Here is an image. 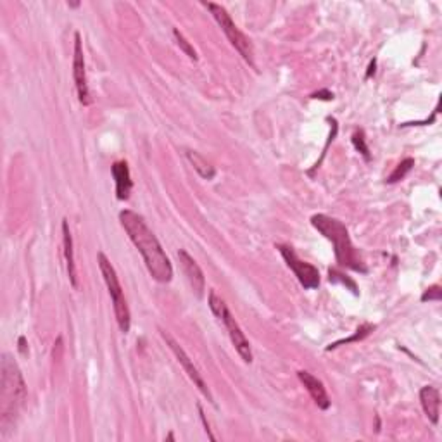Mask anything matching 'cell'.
<instances>
[{"label": "cell", "instance_id": "6da1fadb", "mask_svg": "<svg viewBox=\"0 0 442 442\" xmlns=\"http://www.w3.org/2000/svg\"><path fill=\"white\" fill-rule=\"evenodd\" d=\"M119 221L125 232L128 233L133 246L142 254L148 273L159 284H169L173 280V266L164 249L159 244L158 237L147 226L146 220L139 213L132 210H125L119 213Z\"/></svg>", "mask_w": 442, "mask_h": 442}, {"label": "cell", "instance_id": "7a4b0ae2", "mask_svg": "<svg viewBox=\"0 0 442 442\" xmlns=\"http://www.w3.org/2000/svg\"><path fill=\"white\" fill-rule=\"evenodd\" d=\"M28 387L19 366L10 355H2L0 362V436L7 437L17 415L26 405Z\"/></svg>", "mask_w": 442, "mask_h": 442}, {"label": "cell", "instance_id": "3957f363", "mask_svg": "<svg viewBox=\"0 0 442 442\" xmlns=\"http://www.w3.org/2000/svg\"><path fill=\"white\" fill-rule=\"evenodd\" d=\"M311 225H313L325 239H328L334 244L335 260H337V263L341 264V266L366 273L365 263H363L362 256H359V253L356 250V247L352 246L348 228H346L341 221L335 220V218L327 216V214H314V216L311 218Z\"/></svg>", "mask_w": 442, "mask_h": 442}, {"label": "cell", "instance_id": "277c9868", "mask_svg": "<svg viewBox=\"0 0 442 442\" xmlns=\"http://www.w3.org/2000/svg\"><path fill=\"white\" fill-rule=\"evenodd\" d=\"M99 268H101V273L104 277L105 285H108L109 296L112 299V306H114V314L116 321H118V327L123 334H128L130 327H132V314H130L128 303H126L125 294H123L121 284H119L118 273H116L114 266L111 264V261L108 260L104 253L97 254Z\"/></svg>", "mask_w": 442, "mask_h": 442}, {"label": "cell", "instance_id": "5b68a950", "mask_svg": "<svg viewBox=\"0 0 442 442\" xmlns=\"http://www.w3.org/2000/svg\"><path fill=\"white\" fill-rule=\"evenodd\" d=\"M210 307L214 314L218 316V320L223 321V325L226 327L230 335V341H232L233 348L239 352L240 358L246 363H253V351H250V344L247 341L246 334L242 332L240 325L237 323V320L233 318V314L230 313L228 307H226L225 300L214 291H210Z\"/></svg>", "mask_w": 442, "mask_h": 442}, {"label": "cell", "instance_id": "8992f818", "mask_svg": "<svg viewBox=\"0 0 442 442\" xmlns=\"http://www.w3.org/2000/svg\"><path fill=\"white\" fill-rule=\"evenodd\" d=\"M207 9L211 10V14L214 16V19L218 21V24H220V28L223 30V33L226 35V38L230 40V44L233 45V47L239 51V54L242 56L244 59H246L249 65H254L253 61V56H254V51H253V44H250L249 38L246 37V35L242 33V31L237 28V24L233 23L232 17H230V14L226 12L225 7L218 6V3H206Z\"/></svg>", "mask_w": 442, "mask_h": 442}, {"label": "cell", "instance_id": "52a82bcc", "mask_svg": "<svg viewBox=\"0 0 442 442\" xmlns=\"http://www.w3.org/2000/svg\"><path fill=\"white\" fill-rule=\"evenodd\" d=\"M277 249L280 250L282 257L285 260L287 266L294 271L297 280H299V284L303 285L304 289H307V291L318 289V285H320V271H318L313 264L306 263V261H300L291 247L277 246Z\"/></svg>", "mask_w": 442, "mask_h": 442}, {"label": "cell", "instance_id": "ba28073f", "mask_svg": "<svg viewBox=\"0 0 442 442\" xmlns=\"http://www.w3.org/2000/svg\"><path fill=\"white\" fill-rule=\"evenodd\" d=\"M161 337L164 339V342L166 344L169 346V349H171V352L173 355L176 356V359H178V363L180 365L183 366V370H185V373L189 375V378L190 380L194 382V385H196L197 389H199L201 392H203L204 396H206L207 398V401L210 402H213L214 405V399H213V394H211V391L210 389H207V384L206 382H204V378H203V375L199 373V370H197V366L194 365V362L192 359L189 358V355H187L185 352V349L182 348V346L178 344V342L175 341V339L171 337V335L168 334V332H164V330H161Z\"/></svg>", "mask_w": 442, "mask_h": 442}, {"label": "cell", "instance_id": "9c48e42d", "mask_svg": "<svg viewBox=\"0 0 442 442\" xmlns=\"http://www.w3.org/2000/svg\"><path fill=\"white\" fill-rule=\"evenodd\" d=\"M73 78L74 87H76L78 99L83 105H90V90H88L87 69H85V58H83V45H81V35L74 33V59H73Z\"/></svg>", "mask_w": 442, "mask_h": 442}, {"label": "cell", "instance_id": "30bf717a", "mask_svg": "<svg viewBox=\"0 0 442 442\" xmlns=\"http://www.w3.org/2000/svg\"><path fill=\"white\" fill-rule=\"evenodd\" d=\"M176 256H178L180 264H182L183 273H185L190 287H192V291L196 292L197 297H201L204 294V289H206V280H204L203 270H201V266L196 263V260H194L185 249H180L178 253H176Z\"/></svg>", "mask_w": 442, "mask_h": 442}, {"label": "cell", "instance_id": "8fae6325", "mask_svg": "<svg viewBox=\"0 0 442 442\" xmlns=\"http://www.w3.org/2000/svg\"><path fill=\"white\" fill-rule=\"evenodd\" d=\"M297 377L303 382V385L306 387V391L309 392V396L313 398V401L316 402V406L320 409H328L330 408V398H328L327 391H325L323 382L318 380L314 375H311L309 371H297Z\"/></svg>", "mask_w": 442, "mask_h": 442}, {"label": "cell", "instance_id": "7c38bea8", "mask_svg": "<svg viewBox=\"0 0 442 442\" xmlns=\"http://www.w3.org/2000/svg\"><path fill=\"white\" fill-rule=\"evenodd\" d=\"M112 176H114V182H116V197H118L119 201H126L133 189L128 162L126 161L114 162V164H112Z\"/></svg>", "mask_w": 442, "mask_h": 442}, {"label": "cell", "instance_id": "4fadbf2b", "mask_svg": "<svg viewBox=\"0 0 442 442\" xmlns=\"http://www.w3.org/2000/svg\"><path fill=\"white\" fill-rule=\"evenodd\" d=\"M420 402L425 411L427 418L432 422V425L439 423V409H441V394L432 385H425L420 391Z\"/></svg>", "mask_w": 442, "mask_h": 442}, {"label": "cell", "instance_id": "5bb4252c", "mask_svg": "<svg viewBox=\"0 0 442 442\" xmlns=\"http://www.w3.org/2000/svg\"><path fill=\"white\" fill-rule=\"evenodd\" d=\"M62 237H65V257H66V268H68L69 282H71L73 289H78L76 263H74V253H73V237H71V232H69L68 220H62Z\"/></svg>", "mask_w": 442, "mask_h": 442}, {"label": "cell", "instance_id": "9a60e30c", "mask_svg": "<svg viewBox=\"0 0 442 442\" xmlns=\"http://www.w3.org/2000/svg\"><path fill=\"white\" fill-rule=\"evenodd\" d=\"M185 155H187V159L190 161V164L194 166V169H196V171L199 173V175L203 176L204 180H213L214 178V175H216V169H214V166H211L210 162H207L206 159H204L203 155L199 154V152L187 151Z\"/></svg>", "mask_w": 442, "mask_h": 442}, {"label": "cell", "instance_id": "2e32d148", "mask_svg": "<svg viewBox=\"0 0 442 442\" xmlns=\"http://www.w3.org/2000/svg\"><path fill=\"white\" fill-rule=\"evenodd\" d=\"M413 166H415V159H411V158H408V159H405L402 162H399L398 168H396L394 171H392V175L387 178V183H398L399 180H402L409 171H411Z\"/></svg>", "mask_w": 442, "mask_h": 442}, {"label": "cell", "instance_id": "e0dca14e", "mask_svg": "<svg viewBox=\"0 0 442 442\" xmlns=\"http://www.w3.org/2000/svg\"><path fill=\"white\" fill-rule=\"evenodd\" d=\"M375 330V325H370V323H365V325H362V327L358 328V330H356V334L352 335V337H349V339H344V341H339V342H335V344H332V346H328L327 348V351H332V349H335V348H339V346H342V344H349V342H355V341H362V339H365L366 335L370 334V332H373Z\"/></svg>", "mask_w": 442, "mask_h": 442}, {"label": "cell", "instance_id": "ac0fdd59", "mask_svg": "<svg viewBox=\"0 0 442 442\" xmlns=\"http://www.w3.org/2000/svg\"><path fill=\"white\" fill-rule=\"evenodd\" d=\"M173 35H175V40H176V44H178V47L182 49V51L185 52V54L189 56V58L192 59V61H197V52H196V49H194L192 45L189 44V40H187V38L183 37L182 33H180L178 28H175V30H173Z\"/></svg>", "mask_w": 442, "mask_h": 442}, {"label": "cell", "instance_id": "d6986e66", "mask_svg": "<svg viewBox=\"0 0 442 442\" xmlns=\"http://www.w3.org/2000/svg\"><path fill=\"white\" fill-rule=\"evenodd\" d=\"M352 144H355V147L358 148L363 155H365V159H370V152H368V147H366V139H365V132H363V130L355 132V135H352Z\"/></svg>", "mask_w": 442, "mask_h": 442}, {"label": "cell", "instance_id": "ffe728a7", "mask_svg": "<svg viewBox=\"0 0 442 442\" xmlns=\"http://www.w3.org/2000/svg\"><path fill=\"white\" fill-rule=\"evenodd\" d=\"M422 300L423 303H425V300H441V287L434 285V287L427 289L425 294L422 296Z\"/></svg>", "mask_w": 442, "mask_h": 442}, {"label": "cell", "instance_id": "44dd1931", "mask_svg": "<svg viewBox=\"0 0 442 442\" xmlns=\"http://www.w3.org/2000/svg\"><path fill=\"white\" fill-rule=\"evenodd\" d=\"M311 97H313V99H321V101H332V99H334V94H332V92H328V90H320V92H316V94L311 95Z\"/></svg>", "mask_w": 442, "mask_h": 442}, {"label": "cell", "instance_id": "7402d4cb", "mask_svg": "<svg viewBox=\"0 0 442 442\" xmlns=\"http://www.w3.org/2000/svg\"><path fill=\"white\" fill-rule=\"evenodd\" d=\"M197 408H199V413H201V420H203L204 422V427H206V432H207V436H210V439L211 441H214V436L213 434H211V429H210V423H207V420H206V416H204V409H203V406H197Z\"/></svg>", "mask_w": 442, "mask_h": 442}, {"label": "cell", "instance_id": "603a6c76", "mask_svg": "<svg viewBox=\"0 0 442 442\" xmlns=\"http://www.w3.org/2000/svg\"><path fill=\"white\" fill-rule=\"evenodd\" d=\"M19 352L23 356L28 355V344H26V337H24V335H21L19 337Z\"/></svg>", "mask_w": 442, "mask_h": 442}, {"label": "cell", "instance_id": "cb8c5ba5", "mask_svg": "<svg viewBox=\"0 0 442 442\" xmlns=\"http://www.w3.org/2000/svg\"><path fill=\"white\" fill-rule=\"evenodd\" d=\"M375 68H377V61L373 59V61H371L370 66H368V71H366V78H370L371 74H375Z\"/></svg>", "mask_w": 442, "mask_h": 442}]
</instances>
